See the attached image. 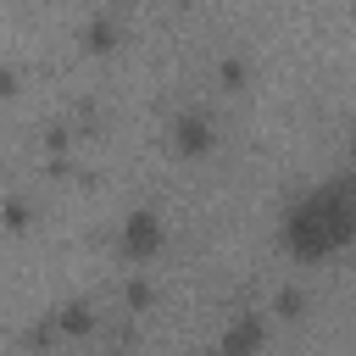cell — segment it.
I'll use <instances>...</instances> for the list:
<instances>
[{"label": "cell", "instance_id": "obj_6", "mask_svg": "<svg viewBox=\"0 0 356 356\" xmlns=\"http://www.w3.org/2000/svg\"><path fill=\"white\" fill-rule=\"evenodd\" d=\"M83 44H89V50H111V28H106L100 17H95V22H83Z\"/></svg>", "mask_w": 356, "mask_h": 356}, {"label": "cell", "instance_id": "obj_4", "mask_svg": "<svg viewBox=\"0 0 356 356\" xmlns=\"http://www.w3.org/2000/svg\"><path fill=\"white\" fill-rule=\"evenodd\" d=\"M261 345H267V317L261 312H234L222 323L217 356H261Z\"/></svg>", "mask_w": 356, "mask_h": 356}, {"label": "cell", "instance_id": "obj_2", "mask_svg": "<svg viewBox=\"0 0 356 356\" xmlns=\"http://www.w3.org/2000/svg\"><path fill=\"white\" fill-rule=\"evenodd\" d=\"M117 245H122V256H128L134 267H139V261H156V256H161V245H167V222H161V211H150V206L128 211V217H122Z\"/></svg>", "mask_w": 356, "mask_h": 356}, {"label": "cell", "instance_id": "obj_3", "mask_svg": "<svg viewBox=\"0 0 356 356\" xmlns=\"http://www.w3.org/2000/svg\"><path fill=\"white\" fill-rule=\"evenodd\" d=\"M167 150L184 156V161L211 156V150H217V128H211V117H206V111H178V117L167 122Z\"/></svg>", "mask_w": 356, "mask_h": 356}, {"label": "cell", "instance_id": "obj_5", "mask_svg": "<svg viewBox=\"0 0 356 356\" xmlns=\"http://www.w3.org/2000/svg\"><path fill=\"white\" fill-rule=\"evenodd\" d=\"M56 334L61 339H83V334H95V312H89V300H67V306H56Z\"/></svg>", "mask_w": 356, "mask_h": 356}, {"label": "cell", "instance_id": "obj_1", "mask_svg": "<svg viewBox=\"0 0 356 356\" xmlns=\"http://www.w3.org/2000/svg\"><path fill=\"white\" fill-rule=\"evenodd\" d=\"M350 239H356V184H350L345 172L312 184V189L295 195V200L284 206V217H278V245H284L295 261H306V267L334 261Z\"/></svg>", "mask_w": 356, "mask_h": 356}]
</instances>
